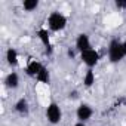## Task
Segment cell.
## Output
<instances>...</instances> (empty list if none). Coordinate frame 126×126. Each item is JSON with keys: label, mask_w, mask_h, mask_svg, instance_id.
I'll list each match as a JSON object with an SVG mask.
<instances>
[{"label": "cell", "mask_w": 126, "mask_h": 126, "mask_svg": "<svg viewBox=\"0 0 126 126\" xmlns=\"http://www.w3.org/2000/svg\"><path fill=\"white\" fill-rule=\"evenodd\" d=\"M47 27L50 31H61L67 27V16L61 12H52L47 16Z\"/></svg>", "instance_id": "6da1fadb"}, {"label": "cell", "mask_w": 126, "mask_h": 126, "mask_svg": "<svg viewBox=\"0 0 126 126\" xmlns=\"http://www.w3.org/2000/svg\"><path fill=\"white\" fill-rule=\"evenodd\" d=\"M108 58L111 62H120L123 58H125V53H123V49H122V42L117 40V39H113L108 45Z\"/></svg>", "instance_id": "7a4b0ae2"}, {"label": "cell", "mask_w": 126, "mask_h": 126, "mask_svg": "<svg viewBox=\"0 0 126 126\" xmlns=\"http://www.w3.org/2000/svg\"><path fill=\"white\" fill-rule=\"evenodd\" d=\"M61 117H62L61 107L56 102H50L46 107V119H47V122L52 123V125H58L61 122Z\"/></svg>", "instance_id": "3957f363"}, {"label": "cell", "mask_w": 126, "mask_h": 126, "mask_svg": "<svg viewBox=\"0 0 126 126\" xmlns=\"http://www.w3.org/2000/svg\"><path fill=\"white\" fill-rule=\"evenodd\" d=\"M80 59H82V62L88 68H94L98 64V61H99V52L92 47V49H89L86 52H82L80 53Z\"/></svg>", "instance_id": "277c9868"}, {"label": "cell", "mask_w": 126, "mask_h": 126, "mask_svg": "<svg viewBox=\"0 0 126 126\" xmlns=\"http://www.w3.org/2000/svg\"><path fill=\"white\" fill-rule=\"evenodd\" d=\"M74 49L79 52V55H80L82 52H86V50L92 49L91 39H89V36H88L86 33H80V34H77V37H76V45H74Z\"/></svg>", "instance_id": "5b68a950"}, {"label": "cell", "mask_w": 126, "mask_h": 126, "mask_svg": "<svg viewBox=\"0 0 126 126\" xmlns=\"http://www.w3.org/2000/svg\"><path fill=\"white\" fill-rule=\"evenodd\" d=\"M94 116V108L89 105V104H80L76 110V117H77V122H83L86 123L91 117Z\"/></svg>", "instance_id": "8992f818"}, {"label": "cell", "mask_w": 126, "mask_h": 126, "mask_svg": "<svg viewBox=\"0 0 126 126\" xmlns=\"http://www.w3.org/2000/svg\"><path fill=\"white\" fill-rule=\"evenodd\" d=\"M37 37H39V40L42 42V45L45 46L46 53H47V55H50V53H52V43H50L49 31H47L46 28H40V30H37Z\"/></svg>", "instance_id": "52a82bcc"}, {"label": "cell", "mask_w": 126, "mask_h": 126, "mask_svg": "<svg viewBox=\"0 0 126 126\" xmlns=\"http://www.w3.org/2000/svg\"><path fill=\"white\" fill-rule=\"evenodd\" d=\"M43 64L42 62H39V61H36V59H31V61H28V64H27V67H25V71H27V74L30 76V77H37L39 76V73L43 70Z\"/></svg>", "instance_id": "ba28073f"}, {"label": "cell", "mask_w": 126, "mask_h": 126, "mask_svg": "<svg viewBox=\"0 0 126 126\" xmlns=\"http://www.w3.org/2000/svg\"><path fill=\"white\" fill-rule=\"evenodd\" d=\"M5 86L8 89H16L19 86V74L16 71H11L5 77Z\"/></svg>", "instance_id": "9c48e42d"}, {"label": "cell", "mask_w": 126, "mask_h": 126, "mask_svg": "<svg viewBox=\"0 0 126 126\" xmlns=\"http://www.w3.org/2000/svg\"><path fill=\"white\" fill-rule=\"evenodd\" d=\"M5 58H6V62L11 65V67H16L18 62H19V55H18V50L14 49V47H9L5 53Z\"/></svg>", "instance_id": "30bf717a"}, {"label": "cell", "mask_w": 126, "mask_h": 126, "mask_svg": "<svg viewBox=\"0 0 126 126\" xmlns=\"http://www.w3.org/2000/svg\"><path fill=\"white\" fill-rule=\"evenodd\" d=\"M14 108H15V111H16L18 114H21V116H27L28 111H30V104H28V101H27L25 98H19V99L15 102Z\"/></svg>", "instance_id": "8fae6325"}, {"label": "cell", "mask_w": 126, "mask_h": 126, "mask_svg": "<svg viewBox=\"0 0 126 126\" xmlns=\"http://www.w3.org/2000/svg\"><path fill=\"white\" fill-rule=\"evenodd\" d=\"M94 83H95V73H94L92 68H88L86 73H85V76H83V85L86 88H91Z\"/></svg>", "instance_id": "7c38bea8"}, {"label": "cell", "mask_w": 126, "mask_h": 126, "mask_svg": "<svg viewBox=\"0 0 126 126\" xmlns=\"http://www.w3.org/2000/svg\"><path fill=\"white\" fill-rule=\"evenodd\" d=\"M37 6H39V2H37V0H24V2H22V9L27 11V12L36 11Z\"/></svg>", "instance_id": "4fadbf2b"}, {"label": "cell", "mask_w": 126, "mask_h": 126, "mask_svg": "<svg viewBox=\"0 0 126 126\" xmlns=\"http://www.w3.org/2000/svg\"><path fill=\"white\" fill-rule=\"evenodd\" d=\"M36 80H37V82H40V83H49V80H50L49 70H47L46 67H43V70L39 73V76L36 77Z\"/></svg>", "instance_id": "5bb4252c"}, {"label": "cell", "mask_w": 126, "mask_h": 126, "mask_svg": "<svg viewBox=\"0 0 126 126\" xmlns=\"http://www.w3.org/2000/svg\"><path fill=\"white\" fill-rule=\"evenodd\" d=\"M114 5L117 9H126V0H116Z\"/></svg>", "instance_id": "9a60e30c"}, {"label": "cell", "mask_w": 126, "mask_h": 126, "mask_svg": "<svg viewBox=\"0 0 126 126\" xmlns=\"http://www.w3.org/2000/svg\"><path fill=\"white\" fill-rule=\"evenodd\" d=\"M122 49H123V53H125V56H126V40L122 42Z\"/></svg>", "instance_id": "2e32d148"}, {"label": "cell", "mask_w": 126, "mask_h": 126, "mask_svg": "<svg viewBox=\"0 0 126 126\" xmlns=\"http://www.w3.org/2000/svg\"><path fill=\"white\" fill-rule=\"evenodd\" d=\"M67 53H68V56H71V58L76 55V52H74V50H71V49H68V52H67Z\"/></svg>", "instance_id": "e0dca14e"}, {"label": "cell", "mask_w": 126, "mask_h": 126, "mask_svg": "<svg viewBox=\"0 0 126 126\" xmlns=\"http://www.w3.org/2000/svg\"><path fill=\"white\" fill-rule=\"evenodd\" d=\"M76 96H77V92H76V91H74V92H73V94H71V92H70V98H76Z\"/></svg>", "instance_id": "ac0fdd59"}, {"label": "cell", "mask_w": 126, "mask_h": 126, "mask_svg": "<svg viewBox=\"0 0 126 126\" xmlns=\"http://www.w3.org/2000/svg\"><path fill=\"white\" fill-rule=\"evenodd\" d=\"M74 126H86V125H85V123H83V122H77V123H76V125H74Z\"/></svg>", "instance_id": "d6986e66"}]
</instances>
